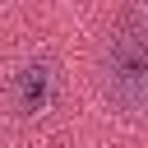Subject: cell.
Segmentation results:
<instances>
[{"mask_svg": "<svg viewBox=\"0 0 148 148\" xmlns=\"http://www.w3.org/2000/svg\"><path fill=\"white\" fill-rule=\"evenodd\" d=\"M102 88L125 116H148V28L116 23L102 51Z\"/></svg>", "mask_w": 148, "mask_h": 148, "instance_id": "1", "label": "cell"}, {"mask_svg": "<svg viewBox=\"0 0 148 148\" xmlns=\"http://www.w3.org/2000/svg\"><path fill=\"white\" fill-rule=\"evenodd\" d=\"M14 106H18V116H42V111H51V102H56V65L51 60H28L18 74H14Z\"/></svg>", "mask_w": 148, "mask_h": 148, "instance_id": "2", "label": "cell"}, {"mask_svg": "<svg viewBox=\"0 0 148 148\" xmlns=\"http://www.w3.org/2000/svg\"><path fill=\"white\" fill-rule=\"evenodd\" d=\"M143 5H148V0H143Z\"/></svg>", "mask_w": 148, "mask_h": 148, "instance_id": "3", "label": "cell"}]
</instances>
